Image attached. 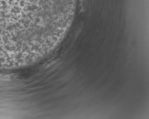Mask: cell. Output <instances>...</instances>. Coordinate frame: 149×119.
<instances>
[{
    "mask_svg": "<svg viewBox=\"0 0 149 119\" xmlns=\"http://www.w3.org/2000/svg\"><path fill=\"white\" fill-rule=\"evenodd\" d=\"M47 0H0V40L35 37Z\"/></svg>",
    "mask_w": 149,
    "mask_h": 119,
    "instance_id": "cell-1",
    "label": "cell"
}]
</instances>
